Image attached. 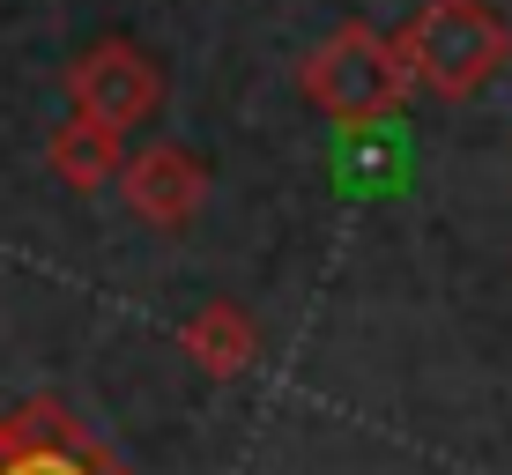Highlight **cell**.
Wrapping results in <instances>:
<instances>
[{"label": "cell", "mask_w": 512, "mask_h": 475, "mask_svg": "<svg viewBox=\"0 0 512 475\" xmlns=\"http://www.w3.org/2000/svg\"><path fill=\"white\" fill-rule=\"evenodd\" d=\"M401 171H409V149H401L394 119L342 127V149H334V179H342V193H394Z\"/></svg>", "instance_id": "ba28073f"}, {"label": "cell", "mask_w": 512, "mask_h": 475, "mask_svg": "<svg viewBox=\"0 0 512 475\" xmlns=\"http://www.w3.org/2000/svg\"><path fill=\"white\" fill-rule=\"evenodd\" d=\"M179 357L193 364V372H208V379H245L260 364L253 312L231 305V297H208L201 312H186V320H179Z\"/></svg>", "instance_id": "8992f818"}, {"label": "cell", "mask_w": 512, "mask_h": 475, "mask_svg": "<svg viewBox=\"0 0 512 475\" xmlns=\"http://www.w3.org/2000/svg\"><path fill=\"white\" fill-rule=\"evenodd\" d=\"M401 52L416 67V90L468 104L475 90L498 82V67L512 60V30L490 0H423L401 30Z\"/></svg>", "instance_id": "7a4b0ae2"}, {"label": "cell", "mask_w": 512, "mask_h": 475, "mask_svg": "<svg viewBox=\"0 0 512 475\" xmlns=\"http://www.w3.org/2000/svg\"><path fill=\"white\" fill-rule=\"evenodd\" d=\"M45 164H52V179L67 193H104V186H119V171H127V134L104 127V119L67 112L60 127H52V142H45Z\"/></svg>", "instance_id": "52a82bcc"}, {"label": "cell", "mask_w": 512, "mask_h": 475, "mask_svg": "<svg viewBox=\"0 0 512 475\" xmlns=\"http://www.w3.org/2000/svg\"><path fill=\"white\" fill-rule=\"evenodd\" d=\"M119 201H127L149 231H186L208 208V164L179 142H141V149H127Z\"/></svg>", "instance_id": "5b68a950"}, {"label": "cell", "mask_w": 512, "mask_h": 475, "mask_svg": "<svg viewBox=\"0 0 512 475\" xmlns=\"http://www.w3.org/2000/svg\"><path fill=\"white\" fill-rule=\"evenodd\" d=\"M104 468H112V453L52 394L23 401L15 416H0V475H104Z\"/></svg>", "instance_id": "277c9868"}, {"label": "cell", "mask_w": 512, "mask_h": 475, "mask_svg": "<svg viewBox=\"0 0 512 475\" xmlns=\"http://www.w3.org/2000/svg\"><path fill=\"white\" fill-rule=\"evenodd\" d=\"M297 90L334 127H364V119H394L416 90V67L401 38H386L379 23H334L320 45L297 60Z\"/></svg>", "instance_id": "6da1fadb"}, {"label": "cell", "mask_w": 512, "mask_h": 475, "mask_svg": "<svg viewBox=\"0 0 512 475\" xmlns=\"http://www.w3.org/2000/svg\"><path fill=\"white\" fill-rule=\"evenodd\" d=\"M67 104H75L82 119H104V127L127 134L164 104V67H156L134 38H97L90 52H75V67H67Z\"/></svg>", "instance_id": "3957f363"}]
</instances>
